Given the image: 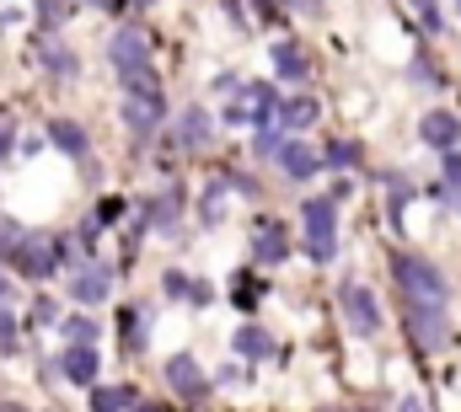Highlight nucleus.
Returning <instances> with one entry per match:
<instances>
[{
	"mask_svg": "<svg viewBox=\"0 0 461 412\" xmlns=\"http://www.w3.org/2000/svg\"><path fill=\"white\" fill-rule=\"evenodd\" d=\"M92 5H97V0H92Z\"/></svg>",
	"mask_w": 461,
	"mask_h": 412,
	"instance_id": "nucleus-36",
	"label": "nucleus"
},
{
	"mask_svg": "<svg viewBox=\"0 0 461 412\" xmlns=\"http://www.w3.org/2000/svg\"><path fill=\"white\" fill-rule=\"evenodd\" d=\"M11 263L27 273V279H49L59 263H65V241H43V236H22L16 241V252H11Z\"/></svg>",
	"mask_w": 461,
	"mask_h": 412,
	"instance_id": "nucleus-4",
	"label": "nucleus"
},
{
	"mask_svg": "<svg viewBox=\"0 0 461 412\" xmlns=\"http://www.w3.org/2000/svg\"><path fill=\"white\" fill-rule=\"evenodd\" d=\"M322 412H339V408H322Z\"/></svg>",
	"mask_w": 461,
	"mask_h": 412,
	"instance_id": "nucleus-33",
	"label": "nucleus"
},
{
	"mask_svg": "<svg viewBox=\"0 0 461 412\" xmlns=\"http://www.w3.org/2000/svg\"><path fill=\"white\" fill-rule=\"evenodd\" d=\"M5 150H11V134H5V129H0V161H5Z\"/></svg>",
	"mask_w": 461,
	"mask_h": 412,
	"instance_id": "nucleus-29",
	"label": "nucleus"
},
{
	"mask_svg": "<svg viewBox=\"0 0 461 412\" xmlns=\"http://www.w3.org/2000/svg\"><path fill=\"white\" fill-rule=\"evenodd\" d=\"M108 59H113V70L134 86V81H145V65H150V43H145V32L140 27H118L113 43H108Z\"/></svg>",
	"mask_w": 461,
	"mask_h": 412,
	"instance_id": "nucleus-3",
	"label": "nucleus"
},
{
	"mask_svg": "<svg viewBox=\"0 0 461 412\" xmlns=\"http://www.w3.org/2000/svg\"><path fill=\"white\" fill-rule=\"evenodd\" d=\"M339 300H344V316L359 337H375V332H381V306H375V295H370L365 284H344Z\"/></svg>",
	"mask_w": 461,
	"mask_h": 412,
	"instance_id": "nucleus-8",
	"label": "nucleus"
},
{
	"mask_svg": "<svg viewBox=\"0 0 461 412\" xmlns=\"http://www.w3.org/2000/svg\"><path fill=\"white\" fill-rule=\"evenodd\" d=\"M49 139H54L65 156H86V129L70 123V118H54V123H49Z\"/></svg>",
	"mask_w": 461,
	"mask_h": 412,
	"instance_id": "nucleus-16",
	"label": "nucleus"
},
{
	"mask_svg": "<svg viewBox=\"0 0 461 412\" xmlns=\"http://www.w3.org/2000/svg\"><path fill=\"white\" fill-rule=\"evenodd\" d=\"M354 156H359V150H354L348 139H339V145L328 150V161H333V166H354Z\"/></svg>",
	"mask_w": 461,
	"mask_h": 412,
	"instance_id": "nucleus-23",
	"label": "nucleus"
},
{
	"mask_svg": "<svg viewBox=\"0 0 461 412\" xmlns=\"http://www.w3.org/2000/svg\"><path fill=\"white\" fill-rule=\"evenodd\" d=\"M274 70H279L285 81H301V76H306V49H301V43H279V49H274Z\"/></svg>",
	"mask_w": 461,
	"mask_h": 412,
	"instance_id": "nucleus-17",
	"label": "nucleus"
},
{
	"mask_svg": "<svg viewBox=\"0 0 461 412\" xmlns=\"http://www.w3.org/2000/svg\"><path fill=\"white\" fill-rule=\"evenodd\" d=\"M108 290H113V273H108L103 263H81V268L70 273V295H76L81 306H103Z\"/></svg>",
	"mask_w": 461,
	"mask_h": 412,
	"instance_id": "nucleus-10",
	"label": "nucleus"
},
{
	"mask_svg": "<svg viewBox=\"0 0 461 412\" xmlns=\"http://www.w3.org/2000/svg\"><path fill=\"white\" fill-rule=\"evenodd\" d=\"M5 306H11V279L0 273V321H5Z\"/></svg>",
	"mask_w": 461,
	"mask_h": 412,
	"instance_id": "nucleus-26",
	"label": "nucleus"
},
{
	"mask_svg": "<svg viewBox=\"0 0 461 412\" xmlns=\"http://www.w3.org/2000/svg\"><path fill=\"white\" fill-rule=\"evenodd\" d=\"M161 112H167V97H161L150 81H134V86H129V97H123V123H129L134 134H150V129L161 123Z\"/></svg>",
	"mask_w": 461,
	"mask_h": 412,
	"instance_id": "nucleus-5",
	"label": "nucleus"
},
{
	"mask_svg": "<svg viewBox=\"0 0 461 412\" xmlns=\"http://www.w3.org/2000/svg\"><path fill=\"white\" fill-rule=\"evenodd\" d=\"M397 412H424V402H413V397H402V408Z\"/></svg>",
	"mask_w": 461,
	"mask_h": 412,
	"instance_id": "nucleus-28",
	"label": "nucleus"
},
{
	"mask_svg": "<svg viewBox=\"0 0 461 412\" xmlns=\"http://www.w3.org/2000/svg\"><path fill=\"white\" fill-rule=\"evenodd\" d=\"M129 408H134V391L129 386H103L92 397V412H129Z\"/></svg>",
	"mask_w": 461,
	"mask_h": 412,
	"instance_id": "nucleus-19",
	"label": "nucleus"
},
{
	"mask_svg": "<svg viewBox=\"0 0 461 412\" xmlns=\"http://www.w3.org/2000/svg\"><path fill=\"white\" fill-rule=\"evenodd\" d=\"M274 161H279L290 177H312V172H317V150H312V145H301V139H285Z\"/></svg>",
	"mask_w": 461,
	"mask_h": 412,
	"instance_id": "nucleus-13",
	"label": "nucleus"
},
{
	"mask_svg": "<svg viewBox=\"0 0 461 412\" xmlns=\"http://www.w3.org/2000/svg\"><path fill=\"white\" fill-rule=\"evenodd\" d=\"M295 11H322V0H290Z\"/></svg>",
	"mask_w": 461,
	"mask_h": 412,
	"instance_id": "nucleus-27",
	"label": "nucleus"
},
{
	"mask_svg": "<svg viewBox=\"0 0 461 412\" xmlns=\"http://www.w3.org/2000/svg\"><path fill=\"white\" fill-rule=\"evenodd\" d=\"M43 65L59 70V76H76V54H70L65 43H49V49H43Z\"/></svg>",
	"mask_w": 461,
	"mask_h": 412,
	"instance_id": "nucleus-21",
	"label": "nucleus"
},
{
	"mask_svg": "<svg viewBox=\"0 0 461 412\" xmlns=\"http://www.w3.org/2000/svg\"><path fill=\"white\" fill-rule=\"evenodd\" d=\"M258 5H263V16H274V0H258Z\"/></svg>",
	"mask_w": 461,
	"mask_h": 412,
	"instance_id": "nucleus-30",
	"label": "nucleus"
},
{
	"mask_svg": "<svg viewBox=\"0 0 461 412\" xmlns=\"http://www.w3.org/2000/svg\"><path fill=\"white\" fill-rule=\"evenodd\" d=\"M0 412H27V408H16V402H11V408H0Z\"/></svg>",
	"mask_w": 461,
	"mask_h": 412,
	"instance_id": "nucleus-31",
	"label": "nucleus"
},
{
	"mask_svg": "<svg viewBox=\"0 0 461 412\" xmlns=\"http://www.w3.org/2000/svg\"><path fill=\"white\" fill-rule=\"evenodd\" d=\"M440 193H446V204H461V156L456 150H446V183H440Z\"/></svg>",
	"mask_w": 461,
	"mask_h": 412,
	"instance_id": "nucleus-20",
	"label": "nucleus"
},
{
	"mask_svg": "<svg viewBox=\"0 0 461 412\" xmlns=\"http://www.w3.org/2000/svg\"><path fill=\"white\" fill-rule=\"evenodd\" d=\"M279 118H285L290 129H306V123H317V97H290V103H279Z\"/></svg>",
	"mask_w": 461,
	"mask_h": 412,
	"instance_id": "nucleus-18",
	"label": "nucleus"
},
{
	"mask_svg": "<svg viewBox=\"0 0 461 412\" xmlns=\"http://www.w3.org/2000/svg\"><path fill=\"white\" fill-rule=\"evenodd\" d=\"M134 412H161V408H134Z\"/></svg>",
	"mask_w": 461,
	"mask_h": 412,
	"instance_id": "nucleus-32",
	"label": "nucleus"
},
{
	"mask_svg": "<svg viewBox=\"0 0 461 412\" xmlns=\"http://www.w3.org/2000/svg\"><path fill=\"white\" fill-rule=\"evenodd\" d=\"M419 5V22L429 27V32H440V11H435V0H413Z\"/></svg>",
	"mask_w": 461,
	"mask_h": 412,
	"instance_id": "nucleus-24",
	"label": "nucleus"
},
{
	"mask_svg": "<svg viewBox=\"0 0 461 412\" xmlns=\"http://www.w3.org/2000/svg\"><path fill=\"white\" fill-rule=\"evenodd\" d=\"M301 225H306L312 263H333V252H339V209H333V199H306L301 204Z\"/></svg>",
	"mask_w": 461,
	"mask_h": 412,
	"instance_id": "nucleus-1",
	"label": "nucleus"
},
{
	"mask_svg": "<svg viewBox=\"0 0 461 412\" xmlns=\"http://www.w3.org/2000/svg\"><path fill=\"white\" fill-rule=\"evenodd\" d=\"M140 5H150V0H140Z\"/></svg>",
	"mask_w": 461,
	"mask_h": 412,
	"instance_id": "nucleus-34",
	"label": "nucleus"
},
{
	"mask_svg": "<svg viewBox=\"0 0 461 412\" xmlns=\"http://www.w3.org/2000/svg\"><path fill=\"white\" fill-rule=\"evenodd\" d=\"M65 337H70V343H92V337H97V321H86V316H70V321H65Z\"/></svg>",
	"mask_w": 461,
	"mask_h": 412,
	"instance_id": "nucleus-22",
	"label": "nucleus"
},
{
	"mask_svg": "<svg viewBox=\"0 0 461 412\" xmlns=\"http://www.w3.org/2000/svg\"><path fill=\"white\" fill-rule=\"evenodd\" d=\"M210 129H215L210 112H204V107H188V112L177 118V145H183V150H204V145H210Z\"/></svg>",
	"mask_w": 461,
	"mask_h": 412,
	"instance_id": "nucleus-12",
	"label": "nucleus"
},
{
	"mask_svg": "<svg viewBox=\"0 0 461 412\" xmlns=\"http://www.w3.org/2000/svg\"><path fill=\"white\" fill-rule=\"evenodd\" d=\"M167 386H172L177 397H188V402H204V397H210V381H204V370H199L194 354H172V359H167Z\"/></svg>",
	"mask_w": 461,
	"mask_h": 412,
	"instance_id": "nucleus-7",
	"label": "nucleus"
},
{
	"mask_svg": "<svg viewBox=\"0 0 461 412\" xmlns=\"http://www.w3.org/2000/svg\"><path fill=\"white\" fill-rule=\"evenodd\" d=\"M97 364H103V354H97L92 343H76V348L59 354V375H65L70 386H92V381H97Z\"/></svg>",
	"mask_w": 461,
	"mask_h": 412,
	"instance_id": "nucleus-11",
	"label": "nucleus"
},
{
	"mask_svg": "<svg viewBox=\"0 0 461 412\" xmlns=\"http://www.w3.org/2000/svg\"><path fill=\"white\" fill-rule=\"evenodd\" d=\"M419 139H424L429 150H456L461 145V118L456 112H446V107L424 112V118H419Z\"/></svg>",
	"mask_w": 461,
	"mask_h": 412,
	"instance_id": "nucleus-9",
	"label": "nucleus"
},
{
	"mask_svg": "<svg viewBox=\"0 0 461 412\" xmlns=\"http://www.w3.org/2000/svg\"><path fill=\"white\" fill-rule=\"evenodd\" d=\"M285 252H290L285 225H279V219H263V225H258V263H285Z\"/></svg>",
	"mask_w": 461,
	"mask_h": 412,
	"instance_id": "nucleus-14",
	"label": "nucleus"
},
{
	"mask_svg": "<svg viewBox=\"0 0 461 412\" xmlns=\"http://www.w3.org/2000/svg\"><path fill=\"white\" fill-rule=\"evenodd\" d=\"M402 310H408V327L424 348H440L446 343V300H419V295H402Z\"/></svg>",
	"mask_w": 461,
	"mask_h": 412,
	"instance_id": "nucleus-6",
	"label": "nucleus"
},
{
	"mask_svg": "<svg viewBox=\"0 0 461 412\" xmlns=\"http://www.w3.org/2000/svg\"><path fill=\"white\" fill-rule=\"evenodd\" d=\"M456 11H461V0H456Z\"/></svg>",
	"mask_w": 461,
	"mask_h": 412,
	"instance_id": "nucleus-35",
	"label": "nucleus"
},
{
	"mask_svg": "<svg viewBox=\"0 0 461 412\" xmlns=\"http://www.w3.org/2000/svg\"><path fill=\"white\" fill-rule=\"evenodd\" d=\"M236 354H247V359H274V332H263L258 321H247L241 332H236V343H230Z\"/></svg>",
	"mask_w": 461,
	"mask_h": 412,
	"instance_id": "nucleus-15",
	"label": "nucleus"
},
{
	"mask_svg": "<svg viewBox=\"0 0 461 412\" xmlns=\"http://www.w3.org/2000/svg\"><path fill=\"white\" fill-rule=\"evenodd\" d=\"M392 279L402 295H419V300H446V273L429 263V257H413V252H397L392 257Z\"/></svg>",
	"mask_w": 461,
	"mask_h": 412,
	"instance_id": "nucleus-2",
	"label": "nucleus"
},
{
	"mask_svg": "<svg viewBox=\"0 0 461 412\" xmlns=\"http://www.w3.org/2000/svg\"><path fill=\"white\" fill-rule=\"evenodd\" d=\"M38 11H43V22H65V16H70L65 0H38Z\"/></svg>",
	"mask_w": 461,
	"mask_h": 412,
	"instance_id": "nucleus-25",
	"label": "nucleus"
}]
</instances>
